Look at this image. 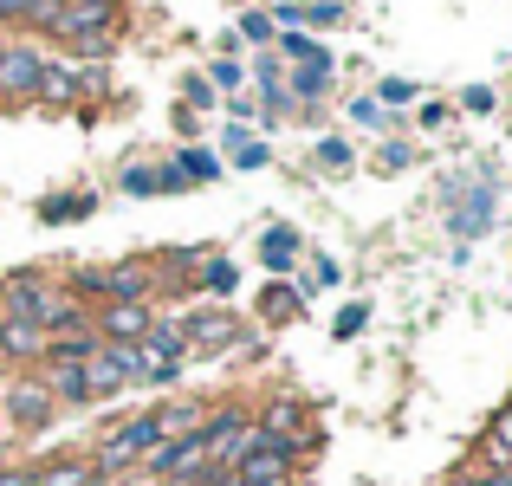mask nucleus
<instances>
[{
	"label": "nucleus",
	"mask_w": 512,
	"mask_h": 486,
	"mask_svg": "<svg viewBox=\"0 0 512 486\" xmlns=\"http://www.w3.org/2000/svg\"><path fill=\"white\" fill-rule=\"evenodd\" d=\"M253 428L273 441H299V448H325V435L312 428V402L299 396V389H279V396H266L260 409H253Z\"/></svg>",
	"instance_id": "obj_5"
},
{
	"label": "nucleus",
	"mask_w": 512,
	"mask_h": 486,
	"mask_svg": "<svg viewBox=\"0 0 512 486\" xmlns=\"http://www.w3.org/2000/svg\"><path fill=\"white\" fill-rule=\"evenodd\" d=\"M91 486H130V480H104V474H98V480H91Z\"/></svg>",
	"instance_id": "obj_40"
},
{
	"label": "nucleus",
	"mask_w": 512,
	"mask_h": 486,
	"mask_svg": "<svg viewBox=\"0 0 512 486\" xmlns=\"http://www.w3.org/2000/svg\"><path fill=\"white\" fill-rule=\"evenodd\" d=\"M0 486H33V461H7L0 467Z\"/></svg>",
	"instance_id": "obj_35"
},
{
	"label": "nucleus",
	"mask_w": 512,
	"mask_h": 486,
	"mask_svg": "<svg viewBox=\"0 0 512 486\" xmlns=\"http://www.w3.org/2000/svg\"><path fill=\"white\" fill-rule=\"evenodd\" d=\"M39 72H46V52H39L33 39H7V46H0V111H7V104H33Z\"/></svg>",
	"instance_id": "obj_7"
},
{
	"label": "nucleus",
	"mask_w": 512,
	"mask_h": 486,
	"mask_svg": "<svg viewBox=\"0 0 512 486\" xmlns=\"http://www.w3.org/2000/svg\"><path fill=\"white\" fill-rule=\"evenodd\" d=\"M240 72H247V65H240V59H214V65H208V85L234 91V85H240Z\"/></svg>",
	"instance_id": "obj_32"
},
{
	"label": "nucleus",
	"mask_w": 512,
	"mask_h": 486,
	"mask_svg": "<svg viewBox=\"0 0 512 486\" xmlns=\"http://www.w3.org/2000/svg\"><path fill=\"white\" fill-rule=\"evenodd\" d=\"M182 104H195V111H208V104H214V85H208V78H188V85H182Z\"/></svg>",
	"instance_id": "obj_34"
},
{
	"label": "nucleus",
	"mask_w": 512,
	"mask_h": 486,
	"mask_svg": "<svg viewBox=\"0 0 512 486\" xmlns=\"http://www.w3.org/2000/svg\"><path fill=\"white\" fill-rule=\"evenodd\" d=\"M91 480H98V467L85 448H52L33 461V486H91Z\"/></svg>",
	"instance_id": "obj_9"
},
{
	"label": "nucleus",
	"mask_w": 512,
	"mask_h": 486,
	"mask_svg": "<svg viewBox=\"0 0 512 486\" xmlns=\"http://www.w3.org/2000/svg\"><path fill=\"white\" fill-rule=\"evenodd\" d=\"M227 117H234V124H253V117H260V104H253V98H240V91H234V98H227Z\"/></svg>",
	"instance_id": "obj_36"
},
{
	"label": "nucleus",
	"mask_w": 512,
	"mask_h": 486,
	"mask_svg": "<svg viewBox=\"0 0 512 486\" xmlns=\"http://www.w3.org/2000/svg\"><path fill=\"white\" fill-rule=\"evenodd\" d=\"M350 117H357V124H383V104H376V98H357V104H350Z\"/></svg>",
	"instance_id": "obj_37"
},
{
	"label": "nucleus",
	"mask_w": 512,
	"mask_h": 486,
	"mask_svg": "<svg viewBox=\"0 0 512 486\" xmlns=\"http://www.w3.org/2000/svg\"><path fill=\"white\" fill-rule=\"evenodd\" d=\"M363 324H370V305L357 299V305H344V312H338V324H331V331H338V337H357Z\"/></svg>",
	"instance_id": "obj_31"
},
{
	"label": "nucleus",
	"mask_w": 512,
	"mask_h": 486,
	"mask_svg": "<svg viewBox=\"0 0 512 486\" xmlns=\"http://www.w3.org/2000/svg\"><path fill=\"white\" fill-rule=\"evenodd\" d=\"M98 91H104V65H91V59H46L33 104H52V111H65V104H91Z\"/></svg>",
	"instance_id": "obj_4"
},
{
	"label": "nucleus",
	"mask_w": 512,
	"mask_h": 486,
	"mask_svg": "<svg viewBox=\"0 0 512 486\" xmlns=\"http://www.w3.org/2000/svg\"><path fill=\"white\" fill-rule=\"evenodd\" d=\"M279 20H286V26H338L344 7H338V0H318V7H279Z\"/></svg>",
	"instance_id": "obj_23"
},
{
	"label": "nucleus",
	"mask_w": 512,
	"mask_h": 486,
	"mask_svg": "<svg viewBox=\"0 0 512 486\" xmlns=\"http://www.w3.org/2000/svg\"><path fill=\"white\" fill-rule=\"evenodd\" d=\"M279 59H292V65H331L325 46H318V39H305V33H286V39H279Z\"/></svg>",
	"instance_id": "obj_24"
},
{
	"label": "nucleus",
	"mask_w": 512,
	"mask_h": 486,
	"mask_svg": "<svg viewBox=\"0 0 512 486\" xmlns=\"http://www.w3.org/2000/svg\"><path fill=\"white\" fill-rule=\"evenodd\" d=\"M104 357L124 370V383H150V370H156V363L143 357V344H104Z\"/></svg>",
	"instance_id": "obj_20"
},
{
	"label": "nucleus",
	"mask_w": 512,
	"mask_h": 486,
	"mask_svg": "<svg viewBox=\"0 0 512 486\" xmlns=\"http://www.w3.org/2000/svg\"><path fill=\"white\" fill-rule=\"evenodd\" d=\"M234 286H240L234 260H221V253H208V260H201V292H214V299H227Z\"/></svg>",
	"instance_id": "obj_22"
},
{
	"label": "nucleus",
	"mask_w": 512,
	"mask_h": 486,
	"mask_svg": "<svg viewBox=\"0 0 512 486\" xmlns=\"http://www.w3.org/2000/svg\"><path fill=\"white\" fill-rule=\"evenodd\" d=\"M240 39H247V46H273V13H247V20H240Z\"/></svg>",
	"instance_id": "obj_28"
},
{
	"label": "nucleus",
	"mask_w": 512,
	"mask_h": 486,
	"mask_svg": "<svg viewBox=\"0 0 512 486\" xmlns=\"http://www.w3.org/2000/svg\"><path fill=\"white\" fill-rule=\"evenodd\" d=\"M46 39H52V46H65L72 59L104 65V59H111V46L124 39V0H59Z\"/></svg>",
	"instance_id": "obj_1"
},
{
	"label": "nucleus",
	"mask_w": 512,
	"mask_h": 486,
	"mask_svg": "<svg viewBox=\"0 0 512 486\" xmlns=\"http://www.w3.org/2000/svg\"><path fill=\"white\" fill-rule=\"evenodd\" d=\"M234 486H305V474H273V480H234Z\"/></svg>",
	"instance_id": "obj_39"
},
{
	"label": "nucleus",
	"mask_w": 512,
	"mask_h": 486,
	"mask_svg": "<svg viewBox=\"0 0 512 486\" xmlns=\"http://www.w3.org/2000/svg\"><path fill=\"white\" fill-rule=\"evenodd\" d=\"M409 162H415V150H409V143H383V150H376V169H383V175L409 169Z\"/></svg>",
	"instance_id": "obj_30"
},
{
	"label": "nucleus",
	"mask_w": 512,
	"mask_h": 486,
	"mask_svg": "<svg viewBox=\"0 0 512 486\" xmlns=\"http://www.w3.org/2000/svg\"><path fill=\"white\" fill-rule=\"evenodd\" d=\"M461 104H467V111H493V91H487V85H467Z\"/></svg>",
	"instance_id": "obj_38"
},
{
	"label": "nucleus",
	"mask_w": 512,
	"mask_h": 486,
	"mask_svg": "<svg viewBox=\"0 0 512 486\" xmlns=\"http://www.w3.org/2000/svg\"><path fill=\"white\" fill-rule=\"evenodd\" d=\"M454 486H512V467H461Z\"/></svg>",
	"instance_id": "obj_27"
},
{
	"label": "nucleus",
	"mask_w": 512,
	"mask_h": 486,
	"mask_svg": "<svg viewBox=\"0 0 512 486\" xmlns=\"http://www.w3.org/2000/svg\"><path fill=\"white\" fill-rule=\"evenodd\" d=\"M480 467H512V402L487 422V435H480Z\"/></svg>",
	"instance_id": "obj_14"
},
{
	"label": "nucleus",
	"mask_w": 512,
	"mask_h": 486,
	"mask_svg": "<svg viewBox=\"0 0 512 486\" xmlns=\"http://www.w3.org/2000/svg\"><path fill=\"white\" fill-rule=\"evenodd\" d=\"M39 383L52 389V402H59V409H91L85 363H39Z\"/></svg>",
	"instance_id": "obj_10"
},
{
	"label": "nucleus",
	"mask_w": 512,
	"mask_h": 486,
	"mask_svg": "<svg viewBox=\"0 0 512 486\" xmlns=\"http://www.w3.org/2000/svg\"><path fill=\"white\" fill-rule=\"evenodd\" d=\"M415 91L422 85H409V78H383V85H376V104H415Z\"/></svg>",
	"instance_id": "obj_29"
},
{
	"label": "nucleus",
	"mask_w": 512,
	"mask_h": 486,
	"mask_svg": "<svg viewBox=\"0 0 512 486\" xmlns=\"http://www.w3.org/2000/svg\"><path fill=\"white\" fill-rule=\"evenodd\" d=\"M52 415H59V402L39 383V370L7 376V389H0V422H7L13 435H39V428H52Z\"/></svg>",
	"instance_id": "obj_3"
},
{
	"label": "nucleus",
	"mask_w": 512,
	"mask_h": 486,
	"mask_svg": "<svg viewBox=\"0 0 512 486\" xmlns=\"http://www.w3.org/2000/svg\"><path fill=\"white\" fill-rule=\"evenodd\" d=\"M85 383H91V409H98V402H111V396H124V370H117L111 357H104V344H98V357L85 363Z\"/></svg>",
	"instance_id": "obj_16"
},
{
	"label": "nucleus",
	"mask_w": 512,
	"mask_h": 486,
	"mask_svg": "<svg viewBox=\"0 0 512 486\" xmlns=\"http://www.w3.org/2000/svg\"><path fill=\"white\" fill-rule=\"evenodd\" d=\"M299 247H305V240L292 234V227H266V240H260V260L273 266V273H286V266L299 260Z\"/></svg>",
	"instance_id": "obj_19"
},
{
	"label": "nucleus",
	"mask_w": 512,
	"mask_h": 486,
	"mask_svg": "<svg viewBox=\"0 0 512 486\" xmlns=\"http://www.w3.org/2000/svg\"><path fill=\"white\" fill-rule=\"evenodd\" d=\"M169 162L182 169V182H188V188H195V182H201V188H208V182H221V162H214L208 150H182V156H169Z\"/></svg>",
	"instance_id": "obj_21"
},
{
	"label": "nucleus",
	"mask_w": 512,
	"mask_h": 486,
	"mask_svg": "<svg viewBox=\"0 0 512 486\" xmlns=\"http://www.w3.org/2000/svg\"><path fill=\"white\" fill-rule=\"evenodd\" d=\"M98 357V331H72V337H46L39 363H91Z\"/></svg>",
	"instance_id": "obj_17"
},
{
	"label": "nucleus",
	"mask_w": 512,
	"mask_h": 486,
	"mask_svg": "<svg viewBox=\"0 0 512 486\" xmlns=\"http://www.w3.org/2000/svg\"><path fill=\"white\" fill-rule=\"evenodd\" d=\"M91 208H98V195H91V188H85V195H46V201H39V221H46V227H65V221H85Z\"/></svg>",
	"instance_id": "obj_18"
},
{
	"label": "nucleus",
	"mask_w": 512,
	"mask_h": 486,
	"mask_svg": "<svg viewBox=\"0 0 512 486\" xmlns=\"http://www.w3.org/2000/svg\"><path fill=\"white\" fill-rule=\"evenodd\" d=\"M318 169H331V175H344V169H357V150H350L344 137H325L318 143Z\"/></svg>",
	"instance_id": "obj_26"
},
{
	"label": "nucleus",
	"mask_w": 512,
	"mask_h": 486,
	"mask_svg": "<svg viewBox=\"0 0 512 486\" xmlns=\"http://www.w3.org/2000/svg\"><path fill=\"white\" fill-rule=\"evenodd\" d=\"M0 435H7V422H0Z\"/></svg>",
	"instance_id": "obj_41"
},
{
	"label": "nucleus",
	"mask_w": 512,
	"mask_h": 486,
	"mask_svg": "<svg viewBox=\"0 0 512 486\" xmlns=\"http://www.w3.org/2000/svg\"><path fill=\"white\" fill-rule=\"evenodd\" d=\"M253 78H260V85H286V59H279V52H260Z\"/></svg>",
	"instance_id": "obj_33"
},
{
	"label": "nucleus",
	"mask_w": 512,
	"mask_h": 486,
	"mask_svg": "<svg viewBox=\"0 0 512 486\" xmlns=\"http://www.w3.org/2000/svg\"><path fill=\"white\" fill-rule=\"evenodd\" d=\"M124 195H163V169H156V162H130L124 169Z\"/></svg>",
	"instance_id": "obj_25"
},
{
	"label": "nucleus",
	"mask_w": 512,
	"mask_h": 486,
	"mask_svg": "<svg viewBox=\"0 0 512 486\" xmlns=\"http://www.w3.org/2000/svg\"><path fill=\"white\" fill-rule=\"evenodd\" d=\"M286 98H292V111H318V104L331 98V65H292Z\"/></svg>",
	"instance_id": "obj_12"
},
{
	"label": "nucleus",
	"mask_w": 512,
	"mask_h": 486,
	"mask_svg": "<svg viewBox=\"0 0 512 486\" xmlns=\"http://www.w3.org/2000/svg\"><path fill=\"white\" fill-rule=\"evenodd\" d=\"M0 324H7V318H0Z\"/></svg>",
	"instance_id": "obj_42"
},
{
	"label": "nucleus",
	"mask_w": 512,
	"mask_h": 486,
	"mask_svg": "<svg viewBox=\"0 0 512 486\" xmlns=\"http://www.w3.org/2000/svg\"><path fill=\"white\" fill-rule=\"evenodd\" d=\"M299 312H305V286H292V279H273L260 292V324H292Z\"/></svg>",
	"instance_id": "obj_13"
},
{
	"label": "nucleus",
	"mask_w": 512,
	"mask_h": 486,
	"mask_svg": "<svg viewBox=\"0 0 512 486\" xmlns=\"http://www.w3.org/2000/svg\"><path fill=\"white\" fill-rule=\"evenodd\" d=\"M175 324H182V344H188V357H221V350L247 344V324H240L234 312H227V305H195V312H182Z\"/></svg>",
	"instance_id": "obj_6"
},
{
	"label": "nucleus",
	"mask_w": 512,
	"mask_h": 486,
	"mask_svg": "<svg viewBox=\"0 0 512 486\" xmlns=\"http://www.w3.org/2000/svg\"><path fill=\"white\" fill-rule=\"evenodd\" d=\"M195 435H201V448H208V467H234L253 441V409L247 402H214Z\"/></svg>",
	"instance_id": "obj_2"
},
{
	"label": "nucleus",
	"mask_w": 512,
	"mask_h": 486,
	"mask_svg": "<svg viewBox=\"0 0 512 486\" xmlns=\"http://www.w3.org/2000/svg\"><path fill=\"white\" fill-rule=\"evenodd\" d=\"M143 357H150L156 370H182V363H188V344H182V324H175V318H156L150 331H143Z\"/></svg>",
	"instance_id": "obj_11"
},
{
	"label": "nucleus",
	"mask_w": 512,
	"mask_h": 486,
	"mask_svg": "<svg viewBox=\"0 0 512 486\" xmlns=\"http://www.w3.org/2000/svg\"><path fill=\"white\" fill-rule=\"evenodd\" d=\"M59 0H0V26H26V33H46Z\"/></svg>",
	"instance_id": "obj_15"
},
{
	"label": "nucleus",
	"mask_w": 512,
	"mask_h": 486,
	"mask_svg": "<svg viewBox=\"0 0 512 486\" xmlns=\"http://www.w3.org/2000/svg\"><path fill=\"white\" fill-rule=\"evenodd\" d=\"M150 324H156V305H98V312H91L98 344H143Z\"/></svg>",
	"instance_id": "obj_8"
}]
</instances>
